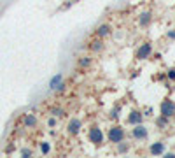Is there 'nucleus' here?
<instances>
[{"instance_id":"f257e3e1","label":"nucleus","mask_w":175,"mask_h":158,"mask_svg":"<svg viewBox=\"0 0 175 158\" xmlns=\"http://www.w3.org/2000/svg\"><path fill=\"white\" fill-rule=\"evenodd\" d=\"M88 141H89L95 148H102L105 144V134L103 130L100 128V125H91L89 128H88Z\"/></svg>"},{"instance_id":"f03ea898","label":"nucleus","mask_w":175,"mask_h":158,"mask_svg":"<svg viewBox=\"0 0 175 158\" xmlns=\"http://www.w3.org/2000/svg\"><path fill=\"white\" fill-rule=\"evenodd\" d=\"M126 139V130L123 125H119V123H114L110 128L107 130V141L110 144H119L121 141H124Z\"/></svg>"},{"instance_id":"7ed1b4c3","label":"nucleus","mask_w":175,"mask_h":158,"mask_svg":"<svg viewBox=\"0 0 175 158\" xmlns=\"http://www.w3.org/2000/svg\"><path fill=\"white\" fill-rule=\"evenodd\" d=\"M152 51H154V48H152V44L149 42V41H145V42H142L135 49V60L137 62H144V60H149V58L152 56Z\"/></svg>"},{"instance_id":"20e7f679","label":"nucleus","mask_w":175,"mask_h":158,"mask_svg":"<svg viewBox=\"0 0 175 158\" xmlns=\"http://www.w3.org/2000/svg\"><path fill=\"white\" fill-rule=\"evenodd\" d=\"M130 137L135 139V141H145L147 137H149V128H147L144 123L133 125L131 130H130Z\"/></svg>"},{"instance_id":"39448f33","label":"nucleus","mask_w":175,"mask_h":158,"mask_svg":"<svg viewBox=\"0 0 175 158\" xmlns=\"http://www.w3.org/2000/svg\"><path fill=\"white\" fill-rule=\"evenodd\" d=\"M159 114L161 116H166V118H173L175 114V102L172 99H163L159 102Z\"/></svg>"},{"instance_id":"423d86ee","label":"nucleus","mask_w":175,"mask_h":158,"mask_svg":"<svg viewBox=\"0 0 175 158\" xmlns=\"http://www.w3.org/2000/svg\"><path fill=\"white\" fill-rule=\"evenodd\" d=\"M81 130H82V121H81L79 118H70L68 123H67V134L72 137H75L81 134Z\"/></svg>"},{"instance_id":"0eeeda50","label":"nucleus","mask_w":175,"mask_h":158,"mask_svg":"<svg viewBox=\"0 0 175 158\" xmlns=\"http://www.w3.org/2000/svg\"><path fill=\"white\" fill-rule=\"evenodd\" d=\"M144 114H142V111H138V109H131L130 111V114H128V118H126V123L130 125V127H133V125H138V123H144Z\"/></svg>"},{"instance_id":"6e6552de","label":"nucleus","mask_w":175,"mask_h":158,"mask_svg":"<svg viewBox=\"0 0 175 158\" xmlns=\"http://www.w3.org/2000/svg\"><path fill=\"white\" fill-rule=\"evenodd\" d=\"M166 151V144L163 141H156L149 146V155L151 156H163V153Z\"/></svg>"},{"instance_id":"1a4fd4ad","label":"nucleus","mask_w":175,"mask_h":158,"mask_svg":"<svg viewBox=\"0 0 175 158\" xmlns=\"http://www.w3.org/2000/svg\"><path fill=\"white\" fill-rule=\"evenodd\" d=\"M151 23H152V13H151V11H144V13H140L138 27H142V28H149V27H151Z\"/></svg>"},{"instance_id":"9d476101","label":"nucleus","mask_w":175,"mask_h":158,"mask_svg":"<svg viewBox=\"0 0 175 158\" xmlns=\"http://www.w3.org/2000/svg\"><path fill=\"white\" fill-rule=\"evenodd\" d=\"M105 48V44H103V39H93V41H89V44H88V49L93 53V55H96V53H102Z\"/></svg>"},{"instance_id":"9b49d317","label":"nucleus","mask_w":175,"mask_h":158,"mask_svg":"<svg viewBox=\"0 0 175 158\" xmlns=\"http://www.w3.org/2000/svg\"><path fill=\"white\" fill-rule=\"evenodd\" d=\"M95 35H96L98 39H107L109 35H112V27L109 25V23L100 25V27L96 28V32H95Z\"/></svg>"},{"instance_id":"f8f14e48","label":"nucleus","mask_w":175,"mask_h":158,"mask_svg":"<svg viewBox=\"0 0 175 158\" xmlns=\"http://www.w3.org/2000/svg\"><path fill=\"white\" fill-rule=\"evenodd\" d=\"M37 116L35 114H25L23 118V125H25V128H35L37 127Z\"/></svg>"},{"instance_id":"ddd939ff","label":"nucleus","mask_w":175,"mask_h":158,"mask_svg":"<svg viewBox=\"0 0 175 158\" xmlns=\"http://www.w3.org/2000/svg\"><path fill=\"white\" fill-rule=\"evenodd\" d=\"M63 81V76L61 74H56V76H53L51 77V81H49V88L51 90H56V88L60 86V83Z\"/></svg>"},{"instance_id":"4468645a","label":"nucleus","mask_w":175,"mask_h":158,"mask_svg":"<svg viewBox=\"0 0 175 158\" xmlns=\"http://www.w3.org/2000/svg\"><path fill=\"white\" fill-rule=\"evenodd\" d=\"M154 123H156V127H158V128H166L168 123H170V118L159 114V118H156V120H154Z\"/></svg>"},{"instance_id":"2eb2a0df","label":"nucleus","mask_w":175,"mask_h":158,"mask_svg":"<svg viewBox=\"0 0 175 158\" xmlns=\"http://www.w3.org/2000/svg\"><path fill=\"white\" fill-rule=\"evenodd\" d=\"M91 63H93V58L91 56H81L79 60H77V65H79L81 69H88Z\"/></svg>"},{"instance_id":"dca6fc26","label":"nucleus","mask_w":175,"mask_h":158,"mask_svg":"<svg viewBox=\"0 0 175 158\" xmlns=\"http://www.w3.org/2000/svg\"><path fill=\"white\" fill-rule=\"evenodd\" d=\"M117 146V153L119 155H126V153H130V142H126V141H121L119 144H116Z\"/></svg>"},{"instance_id":"f3484780","label":"nucleus","mask_w":175,"mask_h":158,"mask_svg":"<svg viewBox=\"0 0 175 158\" xmlns=\"http://www.w3.org/2000/svg\"><path fill=\"white\" fill-rule=\"evenodd\" d=\"M49 151H51V142L42 141V142H40V153H42V155H47Z\"/></svg>"},{"instance_id":"a211bd4d","label":"nucleus","mask_w":175,"mask_h":158,"mask_svg":"<svg viewBox=\"0 0 175 158\" xmlns=\"http://www.w3.org/2000/svg\"><path fill=\"white\" fill-rule=\"evenodd\" d=\"M142 114H144V118H152V116H154V109L152 107H145L144 111H142Z\"/></svg>"},{"instance_id":"6ab92c4d","label":"nucleus","mask_w":175,"mask_h":158,"mask_svg":"<svg viewBox=\"0 0 175 158\" xmlns=\"http://www.w3.org/2000/svg\"><path fill=\"white\" fill-rule=\"evenodd\" d=\"M166 77L170 79V81H175V67H172V69H168V72H166Z\"/></svg>"},{"instance_id":"aec40b11","label":"nucleus","mask_w":175,"mask_h":158,"mask_svg":"<svg viewBox=\"0 0 175 158\" xmlns=\"http://www.w3.org/2000/svg\"><path fill=\"white\" fill-rule=\"evenodd\" d=\"M51 113H53V116H56V118H61V116H65V111H63V109H53Z\"/></svg>"},{"instance_id":"412c9836","label":"nucleus","mask_w":175,"mask_h":158,"mask_svg":"<svg viewBox=\"0 0 175 158\" xmlns=\"http://www.w3.org/2000/svg\"><path fill=\"white\" fill-rule=\"evenodd\" d=\"M109 116H110V120H116V118L119 116V107L112 109V111H110V114H109Z\"/></svg>"},{"instance_id":"4be33fe9","label":"nucleus","mask_w":175,"mask_h":158,"mask_svg":"<svg viewBox=\"0 0 175 158\" xmlns=\"http://www.w3.org/2000/svg\"><path fill=\"white\" fill-rule=\"evenodd\" d=\"M56 123H58V121H56V118L51 116V118L47 120V127H49V128H53V127H56Z\"/></svg>"},{"instance_id":"5701e85b","label":"nucleus","mask_w":175,"mask_h":158,"mask_svg":"<svg viewBox=\"0 0 175 158\" xmlns=\"http://www.w3.org/2000/svg\"><path fill=\"white\" fill-rule=\"evenodd\" d=\"M21 155H23V156H32V149L25 148V149H21Z\"/></svg>"},{"instance_id":"b1692460","label":"nucleus","mask_w":175,"mask_h":158,"mask_svg":"<svg viewBox=\"0 0 175 158\" xmlns=\"http://www.w3.org/2000/svg\"><path fill=\"white\" fill-rule=\"evenodd\" d=\"M166 37H168V39H172V41H175V30H168Z\"/></svg>"},{"instance_id":"393cba45","label":"nucleus","mask_w":175,"mask_h":158,"mask_svg":"<svg viewBox=\"0 0 175 158\" xmlns=\"http://www.w3.org/2000/svg\"><path fill=\"white\" fill-rule=\"evenodd\" d=\"M163 156H165V158H175V153H173V151H168V153L165 151V153H163Z\"/></svg>"},{"instance_id":"a878e982","label":"nucleus","mask_w":175,"mask_h":158,"mask_svg":"<svg viewBox=\"0 0 175 158\" xmlns=\"http://www.w3.org/2000/svg\"><path fill=\"white\" fill-rule=\"evenodd\" d=\"M173 120H175V114H173Z\"/></svg>"}]
</instances>
